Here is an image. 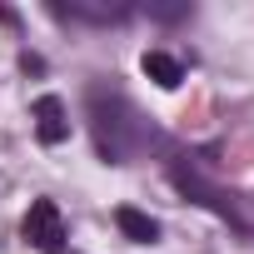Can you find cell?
I'll list each match as a JSON object with an SVG mask.
<instances>
[{
    "mask_svg": "<svg viewBox=\"0 0 254 254\" xmlns=\"http://www.w3.org/2000/svg\"><path fill=\"white\" fill-rule=\"evenodd\" d=\"M115 224L130 234L135 244H155V239H160V224H155L145 209H135V204H120V209H115Z\"/></svg>",
    "mask_w": 254,
    "mask_h": 254,
    "instance_id": "5",
    "label": "cell"
},
{
    "mask_svg": "<svg viewBox=\"0 0 254 254\" xmlns=\"http://www.w3.org/2000/svg\"><path fill=\"white\" fill-rule=\"evenodd\" d=\"M170 180H175V190H180V194H190V199H194V204H204L209 214H219V219H234V204H229V194H219V190H214L209 180H199L194 170L175 165V170H170Z\"/></svg>",
    "mask_w": 254,
    "mask_h": 254,
    "instance_id": "3",
    "label": "cell"
},
{
    "mask_svg": "<svg viewBox=\"0 0 254 254\" xmlns=\"http://www.w3.org/2000/svg\"><path fill=\"white\" fill-rule=\"evenodd\" d=\"M140 70L160 85V90H175L180 80H185V70H180V60L175 55H165V50H145V60H140Z\"/></svg>",
    "mask_w": 254,
    "mask_h": 254,
    "instance_id": "6",
    "label": "cell"
},
{
    "mask_svg": "<svg viewBox=\"0 0 254 254\" xmlns=\"http://www.w3.org/2000/svg\"><path fill=\"white\" fill-rule=\"evenodd\" d=\"M25 239H30L40 254H65V224H60L55 199H35V204H30V214H25Z\"/></svg>",
    "mask_w": 254,
    "mask_h": 254,
    "instance_id": "2",
    "label": "cell"
},
{
    "mask_svg": "<svg viewBox=\"0 0 254 254\" xmlns=\"http://www.w3.org/2000/svg\"><path fill=\"white\" fill-rule=\"evenodd\" d=\"M90 120H95V145L105 165H125L135 145V125H130V105L120 95H110L105 85H90Z\"/></svg>",
    "mask_w": 254,
    "mask_h": 254,
    "instance_id": "1",
    "label": "cell"
},
{
    "mask_svg": "<svg viewBox=\"0 0 254 254\" xmlns=\"http://www.w3.org/2000/svg\"><path fill=\"white\" fill-rule=\"evenodd\" d=\"M35 135H40V145H65L70 140V120H65V100L60 95H40L35 100Z\"/></svg>",
    "mask_w": 254,
    "mask_h": 254,
    "instance_id": "4",
    "label": "cell"
}]
</instances>
